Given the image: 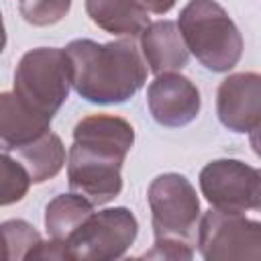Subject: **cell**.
Here are the masks:
<instances>
[{
  "instance_id": "obj_10",
  "label": "cell",
  "mask_w": 261,
  "mask_h": 261,
  "mask_svg": "<svg viewBox=\"0 0 261 261\" xmlns=\"http://www.w3.org/2000/svg\"><path fill=\"white\" fill-rule=\"evenodd\" d=\"M216 114L224 128L247 135L261 124V75L255 71L230 73L216 90Z\"/></svg>"
},
{
  "instance_id": "obj_12",
  "label": "cell",
  "mask_w": 261,
  "mask_h": 261,
  "mask_svg": "<svg viewBox=\"0 0 261 261\" xmlns=\"http://www.w3.org/2000/svg\"><path fill=\"white\" fill-rule=\"evenodd\" d=\"M51 116L27 106L14 92H0V151H16L51 128Z\"/></svg>"
},
{
  "instance_id": "obj_5",
  "label": "cell",
  "mask_w": 261,
  "mask_h": 261,
  "mask_svg": "<svg viewBox=\"0 0 261 261\" xmlns=\"http://www.w3.org/2000/svg\"><path fill=\"white\" fill-rule=\"evenodd\" d=\"M14 94L33 110L55 116L71 88V67L65 49L37 47L27 51L14 69Z\"/></svg>"
},
{
  "instance_id": "obj_15",
  "label": "cell",
  "mask_w": 261,
  "mask_h": 261,
  "mask_svg": "<svg viewBox=\"0 0 261 261\" xmlns=\"http://www.w3.org/2000/svg\"><path fill=\"white\" fill-rule=\"evenodd\" d=\"M94 206L75 192L55 196L45 208V228L49 239L67 243V239L88 220Z\"/></svg>"
},
{
  "instance_id": "obj_7",
  "label": "cell",
  "mask_w": 261,
  "mask_h": 261,
  "mask_svg": "<svg viewBox=\"0 0 261 261\" xmlns=\"http://www.w3.org/2000/svg\"><path fill=\"white\" fill-rule=\"evenodd\" d=\"M196 245L206 261L261 257V224L237 212L210 208L200 216Z\"/></svg>"
},
{
  "instance_id": "obj_19",
  "label": "cell",
  "mask_w": 261,
  "mask_h": 261,
  "mask_svg": "<svg viewBox=\"0 0 261 261\" xmlns=\"http://www.w3.org/2000/svg\"><path fill=\"white\" fill-rule=\"evenodd\" d=\"M149 14H165L169 12L177 0H137Z\"/></svg>"
},
{
  "instance_id": "obj_20",
  "label": "cell",
  "mask_w": 261,
  "mask_h": 261,
  "mask_svg": "<svg viewBox=\"0 0 261 261\" xmlns=\"http://www.w3.org/2000/svg\"><path fill=\"white\" fill-rule=\"evenodd\" d=\"M0 259H10V249H8V241H6V232H4L2 222H0Z\"/></svg>"
},
{
  "instance_id": "obj_6",
  "label": "cell",
  "mask_w": 261,
  "mask_h": 261,
  "mask_svg": "<svg viewBox=\"0 0 261 261\" xmlns=\"http://www.w3.org/2000/svg\"><path fill=\"white\" fill-rule=\"evenodd\" d=\"M139 232L135 214L124 208L92 212L88 220L67 239L65 247L77 261H112L124 257Z\"/></svg>"
},
{
  "instance_id": "obj_3",
  "label": "cell",
  "mask_w": 261,
  "mask_h": 261,
  "mask_svg": "<svg viewBox=\"0 0 261 261\" xmlns=\"http://www.w3.org/2000/svg\"><path fill=\"white\" fill-rule=\"evenodd\" d=\"M147 200L155 245L143 257L177 261L192 259L202 210L196 188L190 179L181 173H161L151 181Z\"/></svg>"
},
{
  "instance_id": "obj_13",
  "label": "cell",
  "mask_w": 261,
  "mask_h": 261,
  "mask_svg": "<svg viewBox=\"0 0 261 261\" xmlns=\"http://www.w3.org/2000/svg\"><path fill=\"white\" fill-rule=\"evenodd\" d=\"M86 14L98 29L128 39L139 37L151 22L137 0H86Z\"/></svg>"
},
{
  "instance_id": "obj_18",
  "label": "cell",
  "mask_w": 261,
  "mask_h": 261,
  "mask_svg": "<svg viewBox=\"0 0 261 261\" xmlns=\"http://www.w3.org/2000/svg\"><path fill=\"white\" fill-rule=\"evenodd\" d=\"M27 259H71L69 257V251L65 247V243L61 241H55V239H49V241H43L29 253Z\"/></svg>"
},
{
  "instance_id": "obj_14",
  "label": "cell",
  "mask_w": 261,
  "mask_h": 261,
  "mask_svg": "<svg viewBox=\"0 0 261 261\" xmlns=\"http://www.w3.org/2000/svg\"><path fill=\"white\" fill-rule=\"evenodd\" d=\"M18 161L24 165L33 184H45L53 179L65 165V147L59 135L45 130L35 141L16 149Z\"/></svg>"
},
{
  "instance_id": "obj_8",
  "label": "cell",
  "mask_w": 261,
  "mask_h": 261,
  "mask_svg": "<svg viewBox=\"0 0 261 261\" xmlns=\"http://www.w3.org/2000/svg\"><path fill=\"white\" fill-rule=\"evenodd\" d=\"M206 202L222 212L245 214L261 208V173L241 159H214L198 177Z\"/></svg>"
},
{
  "instance_id": "obj_21",
  "label": "cell",
  "mask_w": 261,
  "mask_h": 261,
  "mask_svg": "<svg viewBox=\"0 0 261 261\" xmlns=\"http://www.w3.org/2000/svg\"><path fill=\"white\" fill-rule=\"evenodd\" d=\"M6 47V29H4V20H2V12H0V53Z\"/></svg>"
},
{
  "instance_id": "obj_11",
  "label": "cell",
  "mask_w": 261,
  "mask_h": 261,
  "mask_svg": "<svg viewBox=\"0 0 261 261\" xmlns=\"http://www.w3.org/2000/svg\"><path fill=\"white\" fill-rule=\"evenodd\" d=\"M141 37V55L155 75L179 71L188 65L190 51L181 39L177 22L155 20L145 27Z\"/></svg>"
},
{
  "instance_id": "obj_17",
  "label": "cell",
  "mask_w": 261,
  "mask_h": 261,
  "mask_svg": "<svg viewBox=\"0 0 261 261\" xmlns=\"http://www.w3.org/2000/svg\"><path fill=\"white\" fill-rule=\"evenodd\" d=\"M20 14L33 27L59 22L71 8V0H20Z\"/></svg>"
},
{
  "instance_id": "obj_16",
  "label": "cell",
  "mask_w": 261,
  "mask_h": 261,
  "mask_svg": "<svg viewBox=\"0 0 261 261\" xmlns=\"http://www.w3.org/2000/svg\"><path fill=\"white\" fill-rule=\"evenodd\" d=\"M31 177L20 161L0 153V206H12L20 202L31 188Z\"/></svg>"
},
{
  "instance_id": "obj_1",
  "label": "cell",
  "mask_w": 261,
  "mask_h": 261,
  "mask_svg": "<svg viewBox=\"0 0 261 261\" xmlns=\"http://www.w3.org/2000/svg\"><path fill=\"white\" fill-rule=\"evenodd\" d=\"M135 145L133 124L116 114H90L73 126L67 153L69 190L92 206H104L122 192V163Z\"/></svg>"
},
{
  "instance_id": "obj_2",
  "label": "cell",
  "mask_w": 261,
  "mask_h": 261,
  "mask_svg": "<svg viewBox=\"0 0 261 261\" xmlns=\"http://www.w3.org/2000/svg\"><path fill=\"white\" fill-rule=\"evenodd\" d=\"M71 67V88L92 104H122L147 82V63L135 39L98 43L73 39L65 47Z\"/></svg>"
},
{
  "instance_id": "obj_4",
  "label": "cell",
  "mask_w": 261,
  "mask_h": 261,
  "mask_svg": "<svg viewBox=\"0 0 261 261\" xmlns=\"http://www.w3.org/2000/svg\"><path fill=\"white\" fill-rule=\"evenodd\" d=\"M188 51L210 71H230L243 55V35L214 0H190L177 18Z\"/></svg>"
},
{
  "instance_id": "obj_9",
  "label": "cell",
  "mask_w": 261,
  "mask_h": 261,
  "mask_svg": "<svg viewBox=\"0 0 261 261\" xmlns=\"http://www.w3.org/2000/svg\"><path fill=\"white\" fill-rule=\"evenodd\" d=\"M147 106L153 120L167 128H181L194 122L202 108L196 84L177 73H159L147 88Z\"/></svg>"
}]
</instances>
